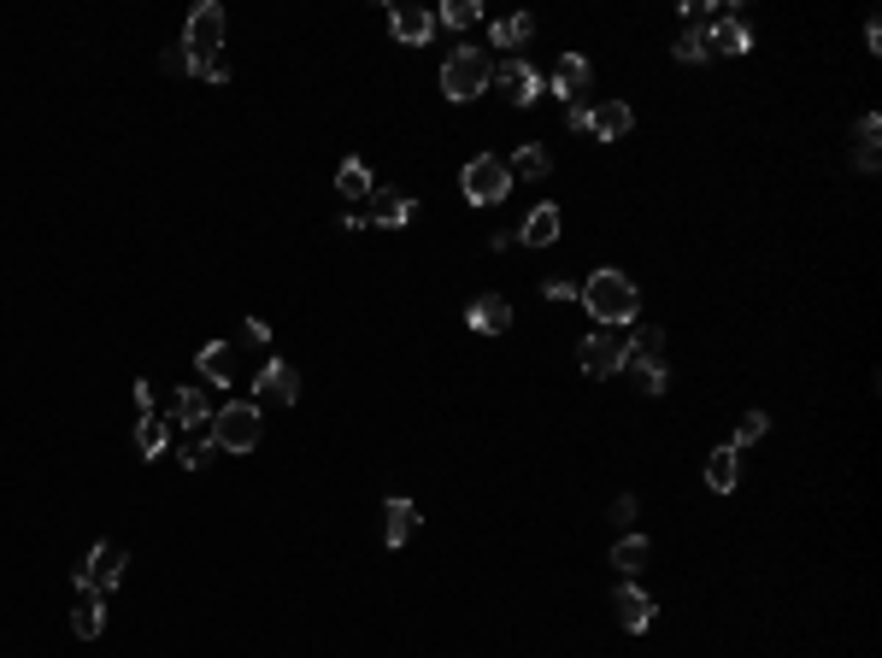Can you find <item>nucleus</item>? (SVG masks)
Returning a JSON list of instances; mask_svg holds the SVG:
<instances>
[{
  "label": "nucleus",
  "instance_id": "nucleus-1",
  "mask_svg": "<svg viewBox=\"0 0 882 658\" xmlns=\"http://www.w3.org/2000/svg\"><path fill=\"white\" fill-rule=\"evenodd\" d=\"M224 7L219 0H200L183 24V53H189V77H207V83H229V65H224Z\"/></svg>",
  "mask_w": 882,
  "mask_h": 658
},
{
  "label": "nucleus",
  "instance_id": "nucleus-2",
  "mask_svg": "<svg viewBox=\"0 0 882 658\" xmlns=\"http://www.w3.org/2000/svg\"><path fill=\"white\" fill-rule=\"evenodd\" d=\"M576 300L588 306V318H595L600 330H630L635 324V306H642V295H635V283L624 271H595L583 288H576Z\"/></svg>",
  "mask_w": 882,
  "mask_h": 658
},
{
  "label": "nucleus",
  "instance_id": "nucleus-3",
  "mask_svg": "<svg viewBox=\"0 0 882 658\" xmlns=\"http://www.w3.org/2000/svg\"><path fill=\"white\" fill-rule=\"evenodd\" d=\"M207 435H212V447H219V452H253L259 435H265V418H259L253 400H229V406L212 412Z\"/></svg>",
  "mask_w": 882,
  "mask_h": 658
},
{
  "label": "nucleus",
  "instance_id": "nucleus-4",
  "mask_svg": "<svg viewBox=\"0 0 882 658\" xmlns=\"http://www.w3.org/2000/svg\"><path fill=\"white\" fill-rule=\"evenodd\" d=\"M459 188H465L471 207H500L512 195V171H506L500 153H476L465 171H459Z\"/></svg>",
  "mask_w": 882,
  "mask_h": 658
},
{
  "label": "nucleus",
  "instance_id": "nucleus-5",
  "mask_svg": "<svg viewBox=\"0 0 882 658\" xmlns=\"http://www.w3.org/2000/svg\"><path fill=\"white\" fill-rule=\"evenodd\" d=\"M124 564H129V553L119 547V541H95L89 559L77 564V588H83V594H107V588H119V582H124Z\"/></svg>",
  "mask_w": 882,
  "mask_h": 658
},
{
  "label": "nucleus",
  "instance_id": "nucleus-6",
  "mask_svg": "<svg viewBox=\"0 0 882 658\" xmlns=\"http://www.w3.org/2000/svg\"><path fill=\"white\" fill-rule=\"evenodd\" d=\"M483 89H488V60H483L476 48H459L454 60L442 65V95L465 107V100H476Z\"/></svg>",
  "mask_w": 882,
  "mask_h": 658
},
{
  "label": "nucleus",
  "instance_id": "nucleus-7",
  "mask_svg": "<svg viewBox=\"0 0 882 658\" xmlns=\"http://www.w3.org/2000/svg\"><path fill=\"white\" fill-rule=\"evenodd\" d=\"M624 359H630V330H595L576 347L583 376H612V371H624Z\"/></svg>",
  "mask_w": 882,
  "mask_h": 658
},
{
  "label": "nucleus",
  "instance_id": "nucleus-8",
  "mask_svg": "<svg viewBox=\"0 0 882 658\" xmlns=\"http://www.w3.org/2000/svg\"><path fill=\"white\" fill-rule=\"evenodd\" d=\"M300 400V371L288 359H265V371L253 376V406H295Z\"/></svg>",
  "mask_w": 882,
  "mask_h": 658
},
{
  "label": "nucleus",
  "instance_id": "nucleus-9",
  "mask_svg": "<svg viewBox=\"0 0 882 658\" xmlns=\"http://www.w3.org/2000/svg\"><path fill=\"white\" fill-rule=\"evenodd\" d=\"M365 218H371V229H400V224H412V218H418V207H412L407 188H371V195H365Z\"/></svg>",
  "mask_w": 882,
  "mask_h": 658
},
{
  "label": "nucleus",
  "instance_id": "nucleus-10",
  "mask_svg": "<svg viewBox=\"0 0 882 658\" xmlns=\"http://www.w3.org/2000/svg\"><path fill=\"white\" fill-rule=\"evenodd\" d=\"M488 83H500L512 107H536V100H542V77H536V65H524V60L488 65Z\"/></svg>",
  "mask_w": 882,
  "mask_h": 658
},
{
  "label": "nucleus",
  "instance_id": "nucleus-11",
  "mask_svg": "<svg viewBox=\"0 0 882 658\" xmlns=\"http://www.w3.org/2000/svg\"><path fill=\"white\" fill-rule=\"evenodd\" d=\"M706 48H712V53H730V60H742V53H754V30H747L735 12H718V18L706 24Z\"/></svg>",
  "mask_w": 882,
  "mask_h": 658
},
{
  "label": "nucleus",
  "instance_id": "nucleus-12",
  "mask_svg": "<svg viewBox=\"0 0 882 658\" xmlns=\"http://www.w3.org/2000/svg\"><path fill=\"white\" fill-rule=\"evenodd\" d=\"M465 324H471L476 335H506V330H512V300L488 288V295H476V300L465 306Z\"/></svg>",
  "mask_w": 882,
  "mask_h": 658
},
{
  "label": "nucleus",
  "instance_id": "nucleus-13",
  "mask_svg": "<svg viewBox=\"0 0 882 658\" xmlns=\"http://www.w3.org/2000/svg\"><path fill=\"white\" fill-rule=\"evenodd\" d=\"M388 30H395V41H407V48H430L436 12L430 7H388Z\"/></svg>",
  "mask_w": 882,
  "mask_h": 658
},
{
  "label": "nucleus",
  "instance_id": "nucleus-14",
  "mask_svg": "<svg viewBox=\"0 0 882 658\" xmlns=\"http://www.w3.org/2000/svg\"><path fill=\"white\" fill-rule=\"evenodd\" d=\"M612 618H618V629L642 635V629L654 623V594H642L635 582H630V588H612Z\"/></svg>",
  "mask_w": 882,
  "mask_h": 658
},
{
  "label": "nucleus",
  "instance_id": "nucleus-15",
  "mask_svg": "<svg viewBox=\"0 0 882 658\" xmlns=\"http://www.w3.org/2000/svg\"><path fill=\"white\" fill-rule=\"evenodd\" d=\"M165 418H171V430H207L212 406H207V394H200V388H177L165 400Z\"/></svg>",
  "mask_w": 882,
  "mask_h": 658
},
{
  "label": "nucleus",
  "instance_id": "nucleus-16",
  "mask_svg": "<svg viewBox=\"0 0 882 658\" xmlns=\"http://www.w3.org/2000/svg\"><path fill=\"white\" fill-rule=\"evenodd\" d=\"M236 342H212V347H200V359H195V371L200 376H207V383L212 388H229V383H236Z\"/></svg>",
  "mask_w": 882,
  "mask_h": 658
},
{
  "label": "nucleus",
  "instance_id": "nucleus-17",
  "mask_svg": "<svg viewBox=\"0 0 882 658\" xmlns=\"http://www.w3.org/2000/svg\"><path fill=\"white\" fill-rule=\"evenodd\" d=\"M630 129H635V112L624 107V100H600L595 119H588V136L595 141H624Z\"/></svg>",
  "mask_w": 882,
  "mask_h": 658
},
{
  "label": "nucleus",
  "instance_id": "nucleus-18",
  "mask_svg": "<svg viewBox=\"0 0 882 658\" xmlns=\"http://www.w3.org/2000/svg\"><path fill=\"white\" fill-rule=\"evenodd\" d=\"M418 523H424V518H418L412 500H400V494H395V500H383V541H388V547H407V541L418 535Z\"/></svg>",
  "mask_w": 882,
  "mask_h": 658
},
{
  "label": "nucleus",
  "instance_id": "nucleus-19",
  "mask_svg": "<svg viewBox=\"0 0 882 658\" xmlns=\"http://www.w3.org/2000/svg\"><path fill=\"white\" fill-rule=\"evenodd\" d=\"M735 482H742V452L724 442V447L706 452V488H712V494H735Z\"/></svg>",
  "mask_w": 882,
  "mask_h": 658
},
{
  "label": "nucleus",
  "instance_id": "nucleus-20",
  "mask_svg": "<svg viewBox=\"0 0 882 658\" xmlns=\"http://www.w3.org/2000/svg\"><path fill=\"white\" fill-rule=\"evenodd\" d=\"M588 83H595V65L583 60V53H566L554 71V95L559 100H576V95H588Z\"/></svg>",
  "mask_w": 882,
  "mask_h": 658
},
{
  "label": "nucleus",
  "instance_id": "nucleus-21",
  "mask_svg": "<svg viewBox=\"0 0 882 658\" xmlns=\"http://www.w3.org/2000/svg\"><path fill=\"white\" fill-rule=\"evenodd\" d=\"M559 229H566V212H559L554 200H542V207L524 218V241H530V247H554Z\"/></svg>",
  "mask_w": 882,
  "mask_h": 658
},
{
  "label": "nucleus",
  "instance_id": "nucleus-22",
  "mask_svg": "<svg viewBox=\"0 0 882 658\" xmlns=\"http://www.w3.org/2000/svg\"><path fill=\"white\" fill-rule=\"evenodd\" d=\"M630 371H642V364H664V330L659 324H642V330H630Z\"/></svg>",
  "mask_w": 882,
  "mask_h": 658
},
{
  "label": "nucleus",
  "instance_id": "nucleus-23",
  "mask_svg": "<svg viewBox=\"0 0 882 658\" xmlns=\"http://www.w3.org/2000/svg\"><path fill=\"white\" fill-rule=\"evenodd\" d=\"M100 629H107V599H100V594H83L77 611H71V635H77V641H95Z\"/></svg>",
  "mask_w": 882,
  "mask_h": 658
},
{
  "label": "nucleus",
  "instance_id": "nucleus-24",
  "mask_svg": "<svg viewBox=\"0 0 882 658\" xmlns=\"http://www.w3.org/2000/svg\"><path fill=\"white\" fill-rule=\"evenodd\" d=\"M647 559H654V541H647V535H624L612 547V570H624V576H642Z\"/></svg>",
  "mask_w": 882,
  "mask_h": 658
},
{
  "label": "nucleus",
  "instance_id": "nucleus-25",
  "mask_svg": "<svg viewBox=\"0 0 882 658\" xmlns=\"http://www.w3.org/2000/svg\"><path fill=\"white\" fill-rule=\"evenodd\" d=\"M506 171H512V177H524V183H542L547 171H554V159H547V148H536V141H524V148L506 159Z\"/></svg>",
  "mask_w": 882,
  "mask_h": 658
},
{
  "label": "nucleus",
  "instance_id": "nucleus-26",
  "mask_svg": "<svg viewBox=\"0 0 882 658\" xmlns=\"http://www.w3.org/2000/svg\"><path fill=\"white\" fill-rule=\"evenodd\" d=\"M171 447V418H141L136 423V452H141V459H159V452H165Z\"/></svg>",
  "mask_w": 882,
  "mask_h": 658
},
{
  "label": "nucleus",
  "instance_id": "nucleus-27",
  "mask_svg": "<svg viewBox=\"0 0 882 658\" xmlns=\"http://www.w3.org/2000/svg\"><path fill=\"white\" fill-rule=\"evenodd\" d=\"M530 36H536V18H530V12H512V18L495 24V48H512V53H518Z\"/></svg>",
  "mask_w": 882,
  "mask_h": 658
},
{
  "label": "nucleus",
  "instance_id": "nucleus-28",
  "mask_svg": "<svg viewBox=\"0 0 882 658\" xmlns=\"http://www.w3.org/2000/svg\"><path fill=\"white\" fill-rule=\"evenodd\" d=\"M336 188L347 200H365L371 195V171H365V159H347V165L336 171Z\"/></svg>",
  "mask_w": 882,
  "mask_h": 658
},
{
  "label": "nucleus",
  "instance_id": "nucleus-29",
  "mask_svg": "<svg viewBox=\"0 0 882 658\" xmlns=\"http://www.w3.org/2000/svg\"><path fill=\"white\" fill-rule=\"evenodd\" d=\"M212 452H219V447H212V435H207V442H189V435H183V442H177V464H183V471H207Z\"/></svg>",
  "mask_w": 882,
  "mask_h": 658
},
{
  "label": "nucleus",
  "instance_id": "nucleus-30",
  "mask_svg": "<svg viewBox=\"0 0 882 658\" xmlns=\"http://www.w3.org/2000/svg\"><path fill=\"white\" fill-rule=\"evenodd\" d=\"M476 18H483V0H447L436 24H454V30H471Z\"/></svg>",
  "mask_w": 882,
  "mask_h": 658
},
{
  "label": "nucleus",
  "instance_id": "nucleus-31",
  "mask_svg": "<svg viewBox=\"0 0 882 658\" xmlns=\"http://www.w3.org/2000/svg\"><path fill=\"white\" fill-rule=\"evenodd\" d=\"M765 430H771V418H765V412H747L742 423H735V435H730V447H735V452H742V447H754V442H759V435H765Z\"/></svg>",
  "mask_w": 882,
  "mask_h": 658
},
{
  "label": "nucleus",
  "instance_id": "nucleus-32",
  "mask_svg": "<svg viewBox=\"0 0 882 658\" xmlns=\"http://www.w3.org/2000/svg\"><path fill=\"white\" fill-rule=\"evenodd\" d=\"M671 53H676L683 65H700L712 48H706V30H683V36H676V48H671Z\"/></svg>",
  "mask_w": 882,
  "mask_h": 658
},
{
  "label": "nucleus",
  "instance_id": "nucleus-33",
  "mask_svg": "<svg viewBox=\"0 0 882 658\" xmlns=\"http://www.w3.org/2000/svg\"><path fill=\"white\" fill-rule=\"evenodd\" d=\"M877 136H882V119L877 112H859L853 119V148H877Z\"/></svg>",
  "mask_w": 882,
  "mask_h": 658
},
{
  "label": "nucleus",
  "instance_id": "nucleus-34",
  "mask_svg": "<svg viewBox=\"0 0 882 658\" xmlns=\"http://www.w3.org/2000/svg\"><path fill=\"white\" fill-rule=\"evenodd\" d=\"M664 383H671L664 364H642V371H635V388H642V394H664Z\"/></svg>",
  "mask_w": 882,
  "mask_h": 658
},
{
  "label": "nucleus",
  "instance_id": "nucleus-35",
  "mask_svg": "<svg viewBox=\"0 0 882 658\" xmlns=\"http://www.w3.org/2000/svg\"><path fill=\"white\" fill-rule=\"evenodd\" d=\"M588 119H595V100H588V95L566 100V124H571V129H588Z\"/></svg>",
  "mask_w": 882,
  "mask_h": 658
},
{
  "label": "nucleus",
  "instance_id": "nucleus-36",
  "mask_svg": "<svg viewBox=\"0 0 882 658\" xmlns=\"http://www.w3.org/2000/svg\"><path fill=\"white\" fill-rule=\"evenodd\" d=\"M241 342H248V347H271V324H265V318H248V324H241Z\"/></svg>",
  "mask_w": 882,
  "mask_h": 658
},
{
  "label": "nucleus",
  "instance_id": "nucleus-37",
  "mask_svg": "<svg viewBox=\"0 0 882 658\" xmlns=\"http://www.w3.org/2000/svg\"><path fill=\"white\" fill-rule=\"evenodd\" d=\"M635 511H642V506H635V494H618V500H612V523H618V530H630Z\"/></svg>",
  "mask_w": 882,
  "mask_h": 658
},
{
  "label": "nucleus",
  "instance_id": "nucleus-38",
  "mask_svg": "<svg viewBox=\"0 0 882 658\" xmlns=\"http://www.w3.org/2000/svg\"><path fill=\"white\" fill-rule=\"evenodd\" d=\"M542 295H547V300H576V283H566V276H547Z\"/></svg>",
  "mask_w": 882,
  "mask_h": 658
},
{
  "label": "nucleus",
  "instance_id": "nucleus-39",
  "mask_svg": "<svg viewBox=\"0 0 882 658\" xmlns=\"http://www.w3.org/2000/svg\"><path fill=\"white\" fill-rule=\"evenodd\" d=\"M853 165H859V177H877L882 153H877V148H853Z\"/></svg>",
  "mask_w": 882,
  "mask_h": 658
},
{
  "label": "nucleus",
  "instance_id": "nucleus-40",
  "mask_svg": "<svg viewBox=\"0 0 882 658\" xmlns=\"http://www.w3.org/2000/svg\"><path fill=\"white\" fill-rule=\"evenodd\" d=\"M159 65H165L171 77H183V71H189V53H183V48H165V60H159Z\"/></svg>",
  "mask_w": 882,
  "mask_h": 658
},
{
  "label": "nucleus",
  "instance_id": "nucleus-41",
  "mask_svg": "<svg viewBox=\"0 0 882 658\" xmlns=\"http://www.w3.org/2000/svg\"><path fill=\"white\" fill-rule=\"evenodd\" d=\"M865 48L882 53V24H877V18H865Z\"/></svg>",
  "mask_w": 882,
  "mask_h": 658
},
{
  "label": "nucleus",
  "instance_id": "nucleus-42",
  "mask_svg": "<svg viewBox=\"0 0 882 658\" xmlns=\"http://www.w3.org/2000/svg\"><path fill=\"white\" fill-rule=\"evenodd\" d=\"M341 224H347V229H371V218H365V200H359V207H353V212H347V218H341Z\"/></svg>",
  "mask_w": 882,
  "mask_h": 658
},
{
  "label": "nucleus",
  "instance_id": "nucleus-43",
  "mask_svg": "<svg viewBox=\"0 0 882 658\" xmlns=\"http://www.w3.org/2000/svg\"><path fill=\"white\" fill-rule=\"evenodd\" d=\"M136 412H141V418L153 412V388H148V383H136Z\"/></svg>",
  "mask_w": 882,
  "mask_h": 658
}]
</instances>
